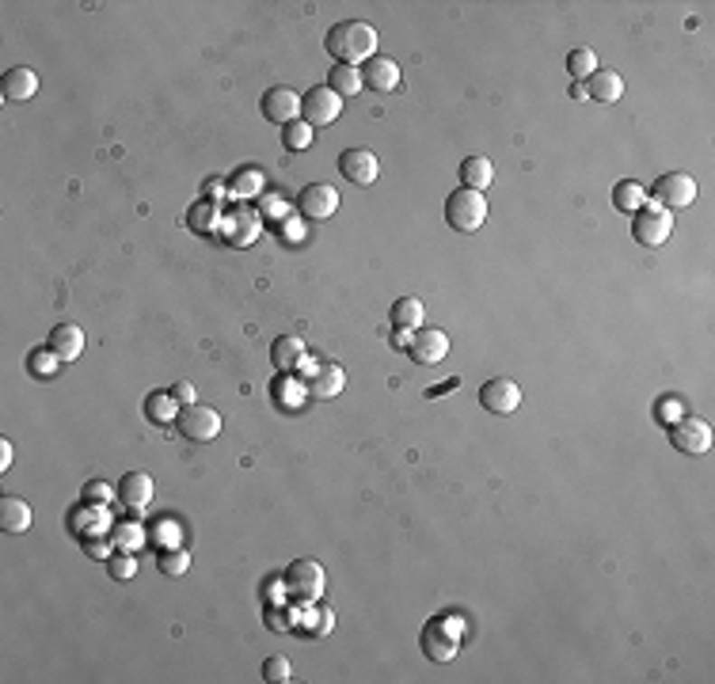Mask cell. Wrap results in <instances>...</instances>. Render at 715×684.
I'll list each match as a JSON object with an SVG mask.
<instances>
[{"instance_id": "obj_1", "label": "cell", "mask_w": 715, "mask_h": 684, "mask_svg": "<svg viewBox=\"0 0 715 684\" xmlns=\"http://www.w3.org/2000/svg\"><path fill=\"white\" fill-rule=\"evenodd\" d=\"M324 50L332 53L339 65H358V61H370L373 50H377V31L362 20H343L327 31Z\"/></svg>"}, {"instance_id": "obj_2", "label": "cell", "mask_w": 715, "mask_h": 684, "mask_svg": "<svg viewBox=\"0 0 715 684\" xmlns=\"http://www.w3.org/2000/svg\"><path fill=\"white\" fill-rule=\"evenodd\" d=\"M419 646H423V654L437 665H446L456 658V651H461V623H456L449 613L434 616L423 623V635H419Z\"/></svg>"}, {"instance_id": "obj_3", "label": "cell", "mask_w": 715, "mask_h": 684, "mask_svg": "<svg viewBox=\"0 0 715 684\" xmlns=\"http://www.w3.org/2000/svg\"><path fill=\"white\" fill-rule=\"evenodd\" d=\"M446 220L456 232H475L487 220V198L480 191H468V187L453 191L446 198Z\"/></svg>"}, {"instance_id": "obj_4", "label": "cell", "mask_w": 715, "mask_h": 684, "mask_svg": "<svg viewBox=\"0 0 715 684\" xmlns=\"http://www.w3.org/2000/svg\"><path fill=\"white\" fill-rule=\"evenodd\" d=\"M670 232H673V217H670V210L658 206V201L654 206H644L632 217V236L639 248H663Z\"/></svg>"}, {"instance_id": "obj_5", "label": "cell", "mask_w": 715, "mask_h": 684, "mask_svg": "<svg viewBox=\"0 0 715 684\" xmlns=\"http://www.w3.org/2000/svg\"><path fill=\"white\" fill-rule=\"evenodd\" d=\"M339 115H343V99H339L327 84L308 88L305 96H301V118L313 126V129H316V126H332Z\"/></svg>"}, {"instance_id": "obj_6", "label": "cell", "mask_w": 715, "mask_h": 684, "mask_svg": "<svg viewBox=\"0 0 715 684\" xmlns=\"http://www.w3.org/2000/svg\"><path fill=\"white\" fill-rule=\"evenodd\" d=\"M175 430L187 441H213L217 434H221V415H217L213 407L191 403V407H183V411H179Z\"/></svg>"}, {"instance_id": "obj_7", "label": "cell", "mask_w": 715, "mask_h": 684, "mask_svg": "<svg viewBox=\"0 0 715 684\" xmlns=\"http://www.w3.org/2000/svg\"><path fill=\"white\" fill-rule=\"evenodd\" d=\"M651 194L658 198V206H663V210H685V206L696 201V179L685 175V172H666V175L654 179Z\"/></svg>"}, {"instance_id": "obj_8", "label": "cell", "mask_w": 715, "mask_h": 684, "mask_svg": "<svg viewBox=\"0 0 715 684\" xmlns=\"http://www.w3.org/2000/svg\"><path fill=\"white\" fill-rule=\"evenodd\" d=\"M286 586H289V594L297 601H316L324 594V586H327V575H324V567L316 559H297V563H289V570H286Z\"/></svg>"}, {"instance_id": "obj_9", "label": "cell", "mask_w": 715, "mask_h": 684, "mask_svg": "<svg viewBox=\"0 0 715 684\" xmlns=\"http://www.w3.org/2000/svg\"><path fill=\"white\" fill-rule=\"evenodd\" d=\"M670 441H673V449H677V453L701 456V453H708V449H711V426H708L704 418L685 415V418H677L673 426H670Z\"/></svg>"}, {"instance_id": "obj_10", "label": "cell", "mask_w": 715, "mask_h": 684, "mask_svg": "<svg viewBox=\"0 0 715 684\" xmlns=\"http://www.w3.org/2000/svg\"><path fill=\"white\" fill-rule=\"evenodd\" d=\"M480 407L491 415H514L522 407V388L510 377H494L480 388Z\"/></svg>"}, {"instance_id": "obj_11", "label": "cell", "mask_w": 715, "mask_h": 684, "mask_svg": "<svg viewBox=\"0 0 715 684\" xmlns=\"http://www.w3.org/2000/svg\"><path fill=\"white\" fill-rule=\"evenodd\" d=\"M297 210L308 217V220H327L335 210H339V191L332 183H308L297 198Z\"/></svg>"}, {"instance_id": "obj_12", "label": "cell", "mask_w": 715, "mask_h": 684, "mask_svg": "<svg viewBox=\"0 0 715 684\" xmlns=\"http://www.w3.org/2000/svg\"><path fill=\"white\" fill-rule=\"evenodd\" d=\"M339 172L354 183V187H373L381 175V160L370 149H346L339 156Z\"/></svg>"}, {"instance_id": "obj_13", "label": "cell", "mask_w": 715, "mask_h": 684, "mask_svg": "<svg viewBox=\"0 0 715 684\" xmlns=\"http://www.w3.org/2000/svg\"><path fill=\"white\" fill-rule=\"evenodd\" d=\"M408 354L419 365H437V361L449 354V335H446V331H437V327H419L415 335H411Z\"/></svg>"}, {"instance_id": "obj_14", "label": "cell", "mask_w": 715, "mask_h": 684, "mask_svg": "<svg viewBox=\"0 0 715 684\" xmlns=\"http://www.w3.org/2000/svg\"><path fill=\"white\" fill-rule=\"evenodd\" d=\"M263 115H267V122H278V126L297 122V115H301V96H297L293 88H267V96H263Z\"/></svg>"}, {"instance_id": "obj_15", "label": "cell", "mask_w": 715, "mask_h": 684, "mask_svg": "<svg viewBox=\"0 0 715 684\" xmlns=\"http://www.w3.org/2000/svg\"><path fill=\"white\" fill-rule=\"evenodd\" d=\"M362 84L381 91V96H389V91L400 88V65L392 58H384V53H373V58L362 65Z\"/></svg>"}, {"instance_id": "obj_16", "label": "cell", "mask_w": 715, "mask_h": 684, "mask_svg": "<svg viewBox=\"0 0 715 684\" xmlns=\"http://www.w3.org/2000/svg\"><path fill=\"white\" fill-rule=\"evenodd\" d=\"M46 346H50L61 361H77V358L84 354V327H77V323H58V327L50 331Z\"/></svg>"}, {"instance_id": "obj_17", "label": "cell", "mask_w": 715, "mask_h": 684, "mask_svg": "<svg viewBox=\"0 0 715 684\" xmlns=\"http://www.w3.org/2000/svg\"><path fill=\"white\" fill-rule=\"evenodd\" d=\"M0 88H5L8 103H27V99L39 96V77H34V69L15 65V69L5 72V84H0Z\"/></svg>"}, {"instance_id": "obj_18", "label": "cell", "mask_w": 715, "mask_h": 684, "mask_svg": "<svg viewBox=\"0 0 715 684\" xmlns=\"http://www.w3.org/2000/svg\"><path fill=\"white\" fill-rule=\"evenodd\" d=\"M586 84V96H590L594 103H616L620 96H625V77H620L616 69H597Z\"/></svg>"}, {"instance_id": "obj_19", "label": "cell", "mask_w": 715, "mask_h": 684, "mask_svg": "<svg viewBox=\"0 0 715 684\" xmlns=\"http://www.w3.org/2000/svg\"><path fill=\"white\" fill-rule=\"evenodd\" d=\"M346 388V373H343V365H335V361H327V365H320L313 377H308V396L313 399H332V396H339Z\"/></svg>"}, {"instance_id": "obj_20", "label": "cell", "mask_w": 715, "mask_h": 684, "mask_svg": "<svg viewBox=\"0 0 715 684\" xmlns=\"http://www.w3.org/2000/svg\"><path fill=\"white\" fill-rule=\"evenodd\" d=\"M118 498L130 510H145L153 502V479L145 475V472H130V475H122V483H118Z\"/></svg>"}, {"instance_id": "obj_21", "label": "cell", "mask_w": 715, "mask_h": 684, "mask_svg": "<svg viewBox=\"0 0 715 684\" xmlns=\"http://www.w3.org/2000/svg\"><path fill=\"white\" fill-rule=\"evenodd\" d=\"M0 529L5 532H27L31 529V506L24 502V498H15V494L0 498Z\"/></svg>"}, {"instance_id": "obj_22", "label": "cell", "mask_w": 715, "mask_h": 684, "mask_svg": "<svg viewBox=\"0 0 715 684\" xmlns=\"http://www.w3.org/2000/svg\"><path fill=\"white\" fill-rule=\"evenodd\" d=\"M301 358H305V342H301L297 335H282V339H274L270 361H274V369H278V373H293V369L301 365Z\"/></svg>"}, {"instance_id": "obj_23", "label": "cell", "mask_w": 715, "mask_h": 684, "mask_svg": "<svg viewBox=\"0 0 715 684\" xmlns=\"http://www.w3.org/2000/svg\"><path fill=\"white\" fill-rule=\"evenodd\" d=\"M491 179H494V164L487 160V156H465L461 160V183L468 191H487L491 187Z\"/></svg>"}, {"instance_id": "obj_24", "label": "cell", "mask_w": 715, "mask_h": 684, "mask_svg": "<svg viewBox=\"0 0 715 684\" xmlns=\"http://www.w3.org/2000/svg\"><path fill=\"white\" fill-rule=\"evenodd\" d=\"M175 411H179V399L172 396V388L168 392H153L145 399V418L156 422V426H175V418H179Z\"/></svg>"}, {"instance_id": "obj_25", "label": "cell", "mask_w": 715, "mask_h": 684, "mask_svg": "<svg viewBox=\"0 0 715 684\" xmlns=\"http://www.w3.org/2000/svg\"><path fill=\"white\" fill-rule=\"evenodd\" d=\"M327 88H332L339 99L358 96V91L365 88V84H362V69H358V65H335L332 72H327Z\"/></svg>"}, {"instance_id": "obj_26", "label": "cell", "mask_w": 715, "mask_h": 684, "mask_svg": "<svg viewBox=\"0 0 715 684\" xmlns=\"http://www.w3.org/2000/svg\"><path fill=\"white\" fill-rule=\"evenodd\" d=\"M644 201H647V191L639 187L635 179H620L616 187H613V206H616L620 213H628V217H632V213L644 210Z\"/></svg>"}, {"instance_id": "obj_27", "label": "cell", "mask_w": 715, "mask_h": 684, "mask_svg": "<svg viewBox=\"0 0 715 684\" xmlns=\"http://www.w3.org/2000/svg\"><path fill=\"white\" fill-rule=\"evenodd\" d=\"M423 316H427V308H423L419 297H400L392 305V323L400 331H419V327H423Z\"/></svg>"}, {"instance_id": "obj_28", "label": "cell", "mask_w": 715, "mask_h": 684, "mask_svg": "<svg viewBox=\"0 0 715 684\" xmlns=\"http://www.w3.org/2000/svg\"><path fill=\"white\" fill-rule=\"evenodd\" d=\"M567 69H571L575 80H590L601 65H597V53H594L590 46H579V50L567 53Z\"/></svg>"}, {"instance_id": "obj_29", "label": "cell", "mask_w": 715, "mask_h": 684, "mask_svg": "<svg viewBox=\"0 0 715 684\" xmlns=\"http://www.w3.org/2000/svg\"><path fill=\"white\" fill-rule=\"evenodd\" d=\"M145 540H149V536H145V529L137 521H115V529H111V544L122 551H137Z\"/></svg>"}, {"instance_id": "obj_30", "label": "cell", "mask_w": 715, "mask_h": 684, "mask_svg": "<svg viewBox=\"0 0 715 684\" xmlns=\"http://www.w3.org/2000/svg\"><path fill=\"white\" fill-rule=\"evenodd\" d=\"M282 145H286L289 153H305L308 145H313V126H308L305 118L282 126Z\"/></svg>"}, {"instance_id": "obj_31", "label": "cell", "mask_w": 715, "mask_h": 684, "mask_svg": "<svg viewBox=\"0 0 715 684\" xmlns=\"http://www.w3.org/2000/svg\"><path fill=\"white\" fill-rule=\"evenodd\" d=\"M229 187H232L236 198H255V194L263 191V172L259 168H240V172L229 179Z\"/></svg>"}, {"instance_id": "obj_32", "label": "cell", "mask_w": 715, "mask_h": 684, "mask_svg": "<svg viewBox=\"0 0 715 684\" xmlns=\"http://www.w3.org/2000/svg\"><path fill=\"white\" fill-rule=\"evenodd\" d=\"M156 567H160V575H164V578H179V575H187L191 556H187L183 548H164V551H160V559H156Z\"/></svg>"}, {"instance_id": "obj_33", "label": "cell", "mask_w": 715, "mask_h": 684, "mask_svg": "<svg viewBox=\"0 0 715 684\" xmlns=\"http://www.w3.org/2000/svg\"><path fill=\"white\" fill-rule=\"evenodd\" d=\"M187 220H191V229L194 232H210L213 229V220H217V201H194L191 206V213H187Z\"/></svg>"}, {"instance_id": "obj_34", "label": "cell", "mask_w": 715, "mask_h": 684, "mask_svg": "<svg viewBox=\"0 0 715 684\" xmlns=\"http://www.w3.org/2000/svg\"><path fill=\"white\" fill-rule=\"evenodd\" d=\"M58 361H61V358H58V354H53V350H50V346H46V350H34V354L27 358V365H31V373H34V377H42V380H50L53 373H58Z\"/></svg>"}, {"instance_id": "obj_35", "label": "cell", "mask_w": 715, "mask_h": 684, "mask_svg": "<svg viewBox=\"0 0 715 684\" xmlns=\"http://www.w3.org/2000/svg\"><path fill=\"white\" fill-rule=\"evenodd\" d=\"M107 570H111V578H115V582H130V578L137 575V559H134V551H122V556H111V559H107Z\"/></svg>"}, {"instance_id": "obj_36", "label": "cell", "mask_w": 715, "mask_h": 684, "mask_svg": "<svg viewBox=\"0 0 715 684\" xmlns=\"http://www.w3.org/2000/svg\"><path fill=\"white\" fill-rule=\"evenodd\" d=\"M289 673H293V670H289V658H282V654H274V658L263 661V677L274 680V684H286Z\"/></svg>"}, {"instance_id": "obj_37", "label": "cell", "mask_w": 715, "mask_h": 684, "mask_svg": "<svg viewBox=\"0 0 715 684\" xmlns=\"http://www.w3.org/2000/svg\"><path fill=\"white\" fill-rule=\"evenodd\" d=\"M84 498H88V502H111L115 487H107V483H84Z\"/></svg>"}, {"instance_id": "obj_38", "label": "cell", "mask_w": 715, "mask_h": 684, "mask_svg": "<svg viewBox=\"0 0 715 684\" xmlns=\"http://www.w3.org/2000/svg\"><path fill=\"white\" fill-rule=\"evenodd\" d=\"M172 396H175L183 407H191V403H194V384H187V380H175V384H172Z\"/></svg>"}, {"instance_id": "obj_39", "label": "cell", "mask_w": 715, "mask_h": 684, "mask_svg": "<svg viewBox=\"0 0 715 684\" xmlns=\"http://www.w3.org/2000/svg\"><path fill=\"white\" fill-rule=\"evenodd\" d=\"M84 551H88V556H91V559H111V556H115V551H111V548H107L103 540H91V536H88V540H84Z\"/></svg>"}, {"instance_id": "obj_40", "label": "cell", "mask_w": 715, "mask_h": 684, "mask_svg": "<svg viewBox=\"0 0 715 684\" xmlns=\"http://www.w3.org/2000/svg\"><path fill=\"white\" fill-rule=\"evenodd\" d=\"M12 468V441H0V472Z\"/></svg>"}, {"instance_id": "obj_41", "label": "cell", "mask_w": 715, "mask_h": 684, "mask_svg": "<svg viewBox=\"0 0 715 684\" xmlns=\"http://www.w3.org/2000/svg\"><path fill=\"white\" fill-rule=\"evenodd\" d=\"M571 96H575V99H590V96H586V84H582V80L571 88Z\"/></svg>"}]
</instances>
